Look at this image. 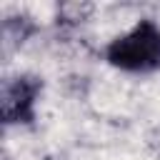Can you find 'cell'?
<instances>
[{
  "instance_id": "obj_1",
  "label": "cell",
  "mask_w": 160,
  "mask_h": 160,
  "mask_svg": "<svg viewBox=\"0 0 160 160\" xmlns=\"http://www.w3.org/2000/svg\"><path fill=\"white\" fill-rule=\"evenodd\" d=\"M108 62L128 72H150L160 68V28L152 20H140L125 35L108 45Z\"/></svg>"
},
{
  "instance_id": "obj_2",
  "label": "cell",
  "mask_w": 160,
  "mask_h": 160,
  "mask_svg": "<svg viewBox=\"0 0 160 160\" xmlns=\"http://www.w3.org/2000/svg\"><path fill=\"white\" fill-rule=\"evenodd\" d=\"M38 92H40V82L35 78H28V75L5 82L2 102H0L5 122H25V120H30Z\"/></svg>"
}]
</instances>
